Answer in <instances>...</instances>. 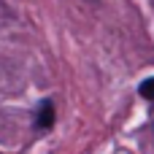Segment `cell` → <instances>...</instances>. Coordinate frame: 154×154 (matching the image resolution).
<instances>
[{
	"label": "cell",
	"instance_id": "cell-2",
	"mask_svg": "<svg viewBox=\"0 0 154 154\" xmlns=\"http://www.w3.org/2000/svg\"><path fill=\"white\" fill-rule=\"evenodd\" d=\"M138 92H141V97H146V100H154V76H152V79H146V81L138 87Z\"/></svg>",
	"mask_w": 154,
	"mask_h": 154
},
{
	"label": "cell",
	"instance_id": "cell-1",
	"mask_svg": "<svg viewBox=\"0 0 154 154\" xmlns=\"http://www.w3.org/2000/svg\"><path fill=\"white\" fill-rule=\"evenodd\" d=\"M51 125H54V106H51V100H43V103H41V111H38V122H35V127L49 130Z\"/></svg>",
	"mask_w": 154,
	"mask_h": 154
}]
</instances>
